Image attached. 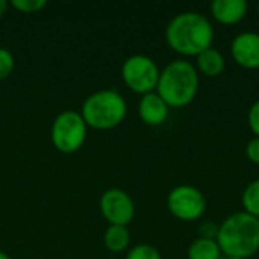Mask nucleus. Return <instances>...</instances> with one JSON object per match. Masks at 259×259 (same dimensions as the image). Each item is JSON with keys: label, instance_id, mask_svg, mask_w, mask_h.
<instances>
[{"label": "nucleus", "instance_id": "nucleus-10", "mask_svg": "<svg viewBox=\"0 0 259 259\" xmlns=\"http://www.w3.org/2000/svg\"><path fill=\"white\" fill-rule=\"evenodd\" d=\"M170 114V106L156 93L143 94L138 102V115L149 126H161Z\"/></svg>", "mask_w": 259, "mask_h": 259}, {"label": "nucleus", "instance_id": "nucleus-1", "mask_svg": "<svg viewBox=\"0 0 259 259\" xmlns=\"http://www.w3.org/2000/svg\"><path fill=\"white\" fill-rule=\"evenodd\" d=\"M214 26L211 20L196 11H185L175 15L165 27L168 47L184 56H197L214 42Z\"/></svg>", "mask_w": 259, "mask_h": 259}, {"label": "nucleus", "instance_id": "nucleus-8", "mask_svg": "<svg viewBox=\"0 0 259 259\" xmlns=\"http://www.w3.org/2000/svg\"><path fill=\"white\" fill-rule=\"evenodd\" d=\"M100 212L109 225L127 226L135 217V203L124 190L109 188L100 197Z\"/></svg>", "mask_w": 259, "mask_h": 259}, {"label": "nucleus", "instance_id": "nucleus-5", "mask_svg": "<svg viewBox=\"0 0 259 259\" xmlns=\"http://www.w3.org/2000/svg\"><path fill=\"white\" fill-rule=\"evenodd\" d=\"M87 132L88 126L80 112L62 111L56 115L52 124V144L61 153H74L83 146L87 140Z\"/></svg>", "mask_w": 259, "mask_h": 259}, {"label": "nucleus", "instance_id": "nucleus-23", "mask_svg": "<svg viewBox=\"0 0 259 259\" xmlns=\"http://www.w3.org/2000/svg\"><path fill=\"white\" fill-rule=\"evenodd\" d=\"M0 259H11V258H9L5 252H2V250H0Z\"/></svg>", "mask_w": 259, "mask_h": 259}, {"label": "nucleus", "instance_id": "nucleus-16", "mask_svg": "<svg viewBox=\"0 0 259 259\" xmlns=\"http://www.w3.org/2000/svg\"><path fill=\"white\" fill-rule=\"evenodd\" d=\"M126 259H162L159 250L150 244H137L135 247H132L129 250V253L126 255Z\"/></svg>", "mask_w": 259, "mask_h": 259}, {"label": "nucleus", "instance_id": "nucleus-19", "mask_svg": "<svg viewBox=\"0 0 259 259\" xmlns=\"http://www.w3.org/2000/svg\"><path fill=\"white\" fill-rule=\"evenodd\" d=\"M219 228L220 225L206 220L199 225V238H206V240H217L219 235Z\"/></svg>", "mask_w": 259, "mask_h": 259}, {"label": "nucleus", "instance_id": "nucleus-2", "mask_svg": "<svg viewBox=\"0 0 259 259\" xmlns=\"http://www.w3.org/2000/svg\"><path fill=\"white\" fill-rule=\"evenodd\" d=\"M200 87V74L188 59H175L168 62L159 74L156 93L170 108H184L190 105Z\"/></svg>", "mask_w": 259, "mask_h": 259}, {"label": "nucleus", "instance_id": "nucleus-7", "mask_svg": "<svg viewBox=\"0 0 259 259\" xmlns=\"http://www.w3.org/2000/svg\"><path fill=\"white\" fill-rule=\"evenodd\" d=\"M170 214L181 222H196L206 211V197L194 185L182 184L175 187L167 196Z\"/></svg>", "mask_w": 259, "mask_h": 259}, {"label": "nucleus", "instance_id": "nucleus-6", "mask_svg": "<svg viewBox=\"0 0 259 259\" xmlns=\"http://www.w3.org/2000/svg\"><path fill=\"white\" fill-rule=\"evenodd\" d=\"M159 74L161 70L155 59L141 53L126 58L121 65V79L124 85L141 96L156 90Z\"/></svg>", "mask_w": 259, "mask_h": 259}, {"label": "nucleus", "instance_id": "nucleus-18", "mask_svg": "<svg viewBox=\"0 0 259 259\" xmlns=\"http://www.w3.org/2000/svg\"><path fill=\"white\" fill-rule=\"evenodd\" d=\"M14 67H15L14 55L8 49L0 47V82L11 76V73L14 71Z\"/></svg>", "mask_w": 259, "mask_h": 259}, {"label": "nucleus", "instance_id": "nucleus-22", "mask_svg": "<svg viewBox=\"0 0 259 259\" xmlns=\"http://www.w3.org/2000/svg\"><path fill=\"white\" fill-rule=\"evenodd\" d=\"M11 6V3L9 2H6V0H0V17H3L5 14H6V11H8V8Z\"/></svg>", "mask_w": 259, "mask_h": 259}, {"label": "nucleus", "instance_id": "nucleus-4", "mask_svg": "<svg viewBox=\"0 0 259 259\" xmlns=\"http://www.w3.org/2000/svg\"><path fill=\"white\" fill-rule=\"evenodd\" d=\"M80 115L93 129H114L124 121L127 103L117 90H99L83 100Z\"/></svg>", "mask_w": 259, "mask_h": 259}, {"label": "nucleus", "instance_id": "nucleus-14", "mask_svg": "<svg viewBox=\"0 0 259 259\" xmlns=\"http://www.w3.org/2000/svg\"><path fill=\"white\" fill-rule=\"evenodd\" d=\"M222 249L217 240H206V238H196L187 252L188 259H222Z\"/></svg>", "mask_w": 259, "mask_h": 259}, {"label": "nucleus", "instance_id": "nucleus-13", "mask_svg": "<svg viewBox=\"0 0 259 259\" xmlns=\"http://www.w3.org/2000/svg\"><path fill=\"white\" fill-rule=\"evenodd\" d=\"M131 243V232L127 226L109 225L103 234V244L112 253H120L127 249Z\"/></svg>", "mask_w": 259, "mask_h": 259}, {"label": "nucleus", "instance_id": "nucleus-11", "mask_svg": "<svg viewBox=\"0 0 259 259\" xmlns=\"http://www.w3.org/2000/svg\"><path fill=\"white\" fill-rule=\"evenodd\" d=\"M209 8L217 23L232 26L247 15L249 3L246 0H214Z\"/></svg>", "mask_w": 259, "mask_h": 259}, {"label": "nucleus", "instance_id": "nucleus-3", "mask_svg": "<svg viewBox=\"0 0 259 259\" xmlns=\"http://www.w3.org/2000/svg\"><path fill=\"white\" fill-rule=\"evenodd\" d=\"M217 243L225 256H253L259 250V219L244 211L228 215L219 228Z\"/></svg>", "mask_w": 259, "mask_h": 259}, {"label": "nucleus", "instance_id": "nucleus-17", "mask_svg": "<svg viewBox=\"0 0 259 259\" xmlns=\"http://www.w3.org/2000/svg\"><path fill=\"white\" fill-rule=\"evenodd\" d=\"M11 6L17 9L18 12L35 14V12L42 11L47 6V2L46 0H12Z\"/></svg>", "mask_w": 259, "mask_h": 259}, {"label": "nucleus", "instance_id": "nucleus-12", "mask_svg": "<svg viewBox=\"0 0 259 259\" xmlns=\"http://www.w3.org/2000/svg\"><path fill=\"white\" fill-rule=\"evenodd\" d=\"M194 67L199 71V74H203L206 77H219L223 74L226 68V59L219 49L209 47L196 56Z\"/></svg>", "mask_w": 259, "mask_h": 259}, {"label": "nucleus", "instance_id": "nucleus-21", "mask_svg": "<svg viewBox=\"0 0 259 259\" xmlns=\"http://www.w3.org/2000/svg\"><path fill=\"white\" fill-rule=\"evenodd\" d=\"M246 156L250 162L259 165V137H253L246 146Z\"/></svg>", "mask_w": 259, "mask_h": 259}, {"label": "nucleus", "instance_id": "nucleus-24", "mask_svg": "<svg viewBox=\"0 0 259 259\" xmlns=\"http://www.w3.org/2000/svg\"><path fill=\"white\" fill-rule=\"evenodd\" d=\"M225 259H243V258H235V256H225Z\"/></svg>", "mask_w": 259, "mask_h": 259}, {"label": "nucleus", "instance_id": "nucleus-9", "mask_svg": "<svg viewBox=\"0 0 259 259\" xmlns=\"http://www.w3.org/2000/svg\"><path fill=\"white\" fill-rule=\"evenodd\" d=\"M231 55L243 68H259V32L244 30L231 42Z\"/></svg>", "mask_w": 259, "mask_h": 259}, {"label": "nucleus", "instance_id": "nucleus-20", "mask_svg": "<svg viewBox=\"0 0 259 259\" xmlns=\"http://www.w3.org/2000/svg\"><path fill=\"white\" fill-rule=\"evenodd\" d=\"M247 123L255 137H259V100L253 102L247 112Z\"/></svg>", "mask_w": 259, "mask_h": 259}, {"label": "nucleus", "instance_id": "nucleus-15", "mask_svg": "<svg viewBox=\"0 0 259 259\" xmlns=\"http://www.w3.org/2000/svg\"><path fill=\"white\" fill-rule=\"evenodd\" d=\"M243 211L259 219V178L249 182L241 194Z\"/></svg>", "mask_w": 259, "mask_h": 259}]
</instances>
